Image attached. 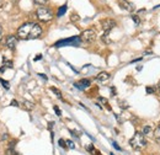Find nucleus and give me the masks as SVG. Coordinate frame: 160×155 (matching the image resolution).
<instances>
[{"label":"nucleus","mask_w":160,"mask_h":155,"mask_svg":"<svg viewBox=\"0 0 160 155\" xmlns=\"http://www.w3.org/2000/svg\"><path fill=\"white\" fill-rule=\"evenodd\" d=\"M111 94L115 96L116 94H117V91H116V89H115V86H111Z\"/></svg>","instance_id":"obj_32"},{"label":"nucleus","mask_w":160,"mask_h":155,"mask_svg":"<svg viewBox=\"0 0 160 155\" xmlns=\"http://www.w3.org/2000/svg\"><path fill=\"white\" fill-rule=\"evenodd\" d=\"M58 144H59L60 148H64V149L66 148V143H65L64 139H59V140H58Z\"/></svg>","instance_id":"obj_26"},{"label":"nucleus","mask_w":160,"mask_h":155,"mask_svg":"<svg viewBox=\"0 0 160 155\" xmlns=\"http://www.w3.org/2000/svg\"><path fill=\"white\" fill-rule=\"evenodd\" d=\"M51 91H52V93H54V94L57 95L58 99H62V93H60V90H59V89H57V87H54V86H52V87H51Z\"/></svg>","instance_id":"obj_15"},{"label":"nucleus","mask_w":160,"mask_h":155,"mask_svg":"<svg viewBox=\"0 0 160 155\" xmlns=\"http://www.w3.org/2000/svg\"><path fill=\"white\" fill-rule=\"evenodd\" d=\"M3 64H4V67H8V68H14L12 67V62L11 60H9V59H6V58H3Z\"/></svg>","instance_id":"obj_16"},{"label":"nucleus","mask_w":160,"mask_h":155,"mask_svg":"<svg viewBox=\"0 0 160 155\" xmlns=\"http://www.w3.org/2000/svg\"><path fill=\"white\" fill-rule=\"evenodd\" d=\"M22 106H23V108H25L26 111H32V110L35 108V105H33V103L30 102V101H26V100L22 102Z\"/></svg>","instance_id":"obj_11"},{"label":"nucleus","mask_w":160,"mask_h":155,"mask_svg":"<svg viewBox=\"0 0 160 155\" xmlns=\"http://www.w3.org/2000/svg\"><path fill=\"white\" fill-rule=\"evenodd\" d=\"M119 5H121L122 9H125V10H127V11H129V12H133V11L136 10L134 4L131 3L129 0H119Z\"/></svg>","instance_id":"obj_8"},{"label":"nucleus","mask_w":160,"mask_h":155,"mask_svg":"<svg viewBox=\"0 0 160 155\" xmlns=\"http://www.w3.org/2000/svg\"><path fill=\"white\" fill-rule=\"evenodd\" d=\"M132 20L134 21V23H136V25H139V23H140V19H139V16H138V15H132Z\"/></svg>","instance_id":"obj_24"},{"label":"nucleus","mask_w":160,"mask_h":155,"mask_svg":"<svg viewBox=\"0 0 160 155\" xmlns=\"http://www.w3.org/2000/svg\"><path fill=\"white\" fill-rule=\"evenodd\" d=\"M5 155H19V153H16L14 148H8L5 151Z\"/></svg>","instance_id":"obj_17"},{"label":"nucleus","mask_w":160,"mask_h":155,"mask_svg":"<svg viewBox=\"0 0 160 155\" xmlns=\"http://www.w3.org/2000/svg\"><path fill=\"white\" fill-rule=\"evenodd\" d=\"M2 35H3V26L0 25V41H2Z\"/></svg>","instance_id":"obj_34"},{"label":"nucleus","mask_w":160,"mask_h":155,"mask_svg":"<svg viewBox=\"0 0 160 155\" xmlns=\"http://www.w3.org/2000/svg\"><path fill=\"white\" fill-rule=\"evenodd\" d=\"M41 59H42V54H37V56H36V58H35L33 60H35V62H37V60H41Z\"/></svg>","instance_id":"obj_31"},{"label":"nucleus","mask_w":160,"mask_h":155,"mask_svg":"<svg viewBox=\"0 0 160 155\" xmlns=\"http://www.w3.org/2000/svg\"><path fill=\"white\" fill-rule=\"evenodd\" d=\"M112 145H113V148H115V149H117V150H122V149H121V147H119V145L116 143V141H112Z\"/></svg>","instance_id":"obj_30"},{"label":"nucleus","mask_w":160,"mask_h":155,"mask_svg":"<svg viewBox=\"0 0 160 155\" xmlns=\"http://www.w3.org/2000/svg\"><path fill=\"white\" fill-rule=\"evenodd\" d=\"M90 85H91V81L89 79H82V80H79L78 83L74 84V86L79 90H86Z\"/></svg>","instance_id":"obj_9"},{"label":"nucleus","mask_w":160,"mask_h":155,"mask_svg":"<svg viewBox=\"0 0 160 155\" xmlns=\"http://www.w3.org/2000/svg\"><path fill=\"white\" fill-rule=\"evenodd\" d=\"M36 16L39 21L42 22H48L53 19V12L49 8H46V6H41L38 8L37 11H36Z\"/></svg>","instance_id":"obj_3"},{"label":"nucleus","mask_w":160,"mask_h":155,"mask_svg":"<svg viewBox=\"0 0 160 155\" xmlns=\"http://www.w3.org/2000/svg\"><path fill=\"white\" fill-rule=\"evenodd\" d=\"M3 5H4V0H0V9L3 8Z\"/></svg>","instance_id":"obj_36"},{"label":"nucleus","mask_w":160,"mask_h":155,"mask_svg":"<svg viewBox=\"0 0 160 155\" xmlns=\"http://www.w3.org/2000/svg\"><path fill=\"white\" fill-rule=\"evenodd\" d=\"M33 2L37 4V5H41V6H45L47 3H48V0H33Z\"/></svg>","instance_id":"obj_22"},{"label":"nucleus","mask_w":160,"mask_h":155,"mask_svg":"<svg viewBox=\"0 0 160 155\" xmlns=\"http://www.w3.org/2000/svg\"><path fill=\"white\" fill-rule=\"evenodd\" d=\"M80 37L78 36H73V37H69V38H65V40H60L58 42L54 43V47L56 48H62V47H66V46H73V47H78L80 46Z\"/></svg>","instance_id":"obj_4"},{"label":"nucleus","mask_w":160,"mask_h":155,"mask_svg":"<svg viewBox=\"0 0 160 155\" xmlns=\"http://www.w3.org/2000/svg\"><path fill=\"white\" fill-rule=\"evenodd\" d=\"M3 71H5V68H4V67L0 68V73H3Z\"/></svg>","instance_id":"obj_37"},{"label":"nucleus","mask_w":160,"mask_h":155,"mask_svg":"<svg viewBox=\"0 0 160 155\" xmlns=\"http://www.w3.org/2000/svg\"><path fill=\"white\" fill-rule=\"evenodd\" d=\"M145 91H146V94H153V93H155V89L152 87V86H146Z\"/></svg>","instance_id":"obj_27"},{"label":"nucleus","mask_w":160,"mask_h":155,"mask_svg":"<svg viewBox=\"0 0 160 155\" xmlns=\"http://www.w3.org/2000/svg\"><path fill=\"white\" fill-rule=\"evenodd\" d=\"M153 137L155 138V140H158L159 143H160V124L155 128V131H154V133H153Z\"/></svg>","instance_id":"obj_14"},{"label":"nucleus","mask_w":160,"mask_h":155,"mask_svg":"<svg viewBox=\"0 0 160 155\" xmlns=\"http://www.w3.org/2000/svg\"><path fill=\"white\" fill-rule=\"evenodd\" d=\"M129 144H131V147L134 150H142L143 148L146 147V139H145L143 133L137 132L134 135L129 139Z\"/></svg>","instance_id":"obj_2"},{"label":"nucleus","mask_w":160,"mask_h":155,"mask_svg":"<svg viewBox=\"0 0 160 155\" xmlns=\"http://www.w3.org/2000/svg\"><path fill=\"white\" fill-rule=\"evenodd\" d=\"M99 101H100V102H102L105 106H107V108H109V110H111V108H110V106H109V102H107V100H106V99H103V97H99Z\"/></svg>","instance_id":"obj_25"},{"label":"nucleus","mask_w":160,"mask_h":155,"mask_svg":"<svg viewBox=\"0 0 160 155\" xmlns=\"http://www.w3.org/2000/svg\"><path fill=\"white\" fill-rule=\"evenodd\" d=\"M101 41H102L103 43H106V44H110V43H111V38H110V36H109L107 32H105V33L101 36Z\"/></svg>","instance_id":"obj_12"},{"label":"nucleus","mask_w":160,"mask_h":155,"mask_svg":"<svg viewBox=\"0 0 160 155\" xmlns=\"http://www.w3.org/2000/svg\"><path fill=\"white\" fill-rule=\"evenodd\" d=\"M150 131H152V127H150V126H145V127L143 128V132H142V133L146 135V134H149V133H150Z\"/></svg>","instance_id":"obj_20"},{"label":"nucleus","mask_w":160,"mask_h":155,"mask_svg":"<svg viewBox=\"0 0 160 155\" xmlns=\"http://www.w3.org/2000/svg\"><path fill=\"white\" fill-rule=\"evenodd\" d=\"M53 110H54V112L57 113V116H58V117H60V116H62V112H60L59 107H58V106H53Z\"/></svg>","instance_id":"obj_28"},{"label":"nucleus","mask_w":160,"mask_h":155,"mask_svg":"<svg viewBox=\"0 0 160 155\" xmlns=\"http://www.w3.org/2000/svg\"><path fill=\"white\" fill-rule=\"evenodd\" d=\"M101 26H102V29H103L105 32L110 33V31L113 27H116V21L112 20V19H105V20L101 21Z\"/></svg>","instance_id":"obj_6"},{"label":"nucleus","mask_w":160,"mask_h":155,"mask_svg":"<svg viewBox=\"0 0 160 155\" xmlns=\"http://www.w3.org/2000/svg\"><path fill=\"white\" fill-rule=\"evenodd\" d=\"M66 8H68V5L66 4H64V5H62L60 8H59V10H58V12H57V16L58 17H60V16H63L65 12H66Z\"/></svg>","instance_id":"obj_13"},{"label":"nucleus","mask_w":160,"mask_h":155,"mask_svg":"<svg viewBox=\"0 0 160 155\" xmlns=\"http://www.w3.org/2000/svg\"><path fill=\"white\" fill-rule=\"evenodd\" d=\"M158 90H159V93H160V81H159V84H158Z\"/></svg>","instance_id":"obj_38"},{"label":"nucleus","mask_w":160,"mask_h":155,"mask_svg":"<svg viewBox=\"0 0 160 155\" xmlns=\"http://www.w3.org/2000/svg\"><path fill=\"white\" fill-rule=\"evenodd\" d=\"M80 40H82V42H85V43H92L95 42L96 37H97V33L95 30L92 29H89V30H85L82 32V35L79 36Z\"/></svg>","instance_id":"obj_5"},{"label":"nucleus","mask_w":160,"mask_h":155,"mask_svg":"<svg viewBox=\"0 0 160 155\" xmlns=\"http://www.w3.org/2000/svg\"><path fill=\"white\" fill-rule=\"evenodd\" d=\"M65 143H66V148H69V149H75V144H74V141L72 140H65Z\"/></svg>","instance_id":"obj_19"},{"label":"nucleus","mask_w":160,"mask_h":155,"mask_svg":"<svg viewBox=\"0 0 160 155\" xmlns=\"http://www.w3.org/2000/svg\"><path fill=\"white\" fill-rule=\"evenodd\" d=\"M86 150H88L89 153H91V154H94L96 149H95V147H94V145H92V144H89V145L86 147Z\"/></svg>","instance_id":"obj_23"},{"label":"nucleus","mask_w":160,"mask_h":155,"mask_svg":"<svg viewBox=\"0 0 160 155\" xmlns=\"http://www.w3.org/2000/svg\"><path fill=\"white\" fill-rule=\"evenodd\" d=\"M10 106H14V107H17V106H19V102H17L16 100H12V101L10 102Z\"/></svg>","instance_id":"obj_29"},{"label":"nucleus","mask_w":160,"mask_h":155,"mask_svg":"<svg viewBox=\"0 0 160 155\" xmlns=\"http://www.w3.org/2000/svg\"><path fill=\"white\" fill-rule=\"evenodd\" d=\"M38 76H41V78H43V79H45V80H47V79H48V78H47V76H46L45 74H38Z\"/></svg>","instance_id":"obj_35"},{"label":"nucleus","mask_w":160,"mask_h":155,"mask_svg":"<svg viewBox=\"0 0 160 155\" xmlns=\"http://www.w3.org/2000/svg\"><path fill=\"white\" fill-rule=\"evenodd\" d=\"M43 30L37 22H25L17 29V38L20 40H36L42 35Z\"/></svg>","instance_id":"obj_1"},{"label":"nucleus","mask_w":160,"mask_h":155,"mask_svg":"<svg viewBox=\"0 0 160 155\" xmlns=\"http://www.w3.org/2000/svg\"><path fill=\"white\" fill-rule=\"evenodd\" d=\"M118 103H119V107H121L122 110H127V108L129 107V106H128V103H127V102H125V101H119Z\"/></svg>","instance_id":"obj_21"},{"label":"nucleus","mask_w":160,"mask_h":155,"mask_svg":"<svg viewBox=\"0 0 160 155\" xmlns=\"http://www.w3.org/2000/svg\"><path fill=\"white\" fill-rule=\"evenodd\" d=\"M8 139V134L5 133V134H2V140H6Z\"/></svg>","instance_id":"obj_33"},{"label":"nucleus","mask_w":160,"mask_h":155,"mask_svg":"<svg viewBox=\"0 0 160 155\" xmlns=\"http://www.w3.org/2000/svg\"><path fill=\"white\" fill-rule=\"evenodd\" d=\"M5 44L10 50H14L16 48V44H17V36H14V35L8 36L6 40H5Z\"/></svg>","instance_id":"obj_7"},{"label":"nucleus","mask_w":160,"mask_h":155,"mask_svg":"<svg viewBox=\"0 0 160 155\" xmlns=\"http://www.w3.org/2000/svg\"><path fill=\"white\" fill-rule=\"evenodd\" d=\"M0 83H2L3 87H5V90H9V89H10V84H9V81L4 80V79H3V78H0Z\"/></svg>","instance_id":"obj_18"},{"label":"nucleus","mask_w":160,"mask_h":155,"mask_svg":"<svg viewBox=\"0 0 160 155\" xmlns=\"http://www.w3.org/2000/svg\"><path fill=\"white\" fill-rule=\"evenodd\" d=\"M110 78H111V75H110L107 71H101V73L97 74L96 80L100 81V83H106L107 80H110Z\"/></svg>","instance_id":"obj_10"}]
</instances>
